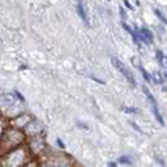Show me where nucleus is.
Segmentation results:
<instances>
[{"label":"nucleus","instance_id":"nucleus-5","mask_svg":"<svg viewBox=\"0 0 167 167\" xmlns=\"http://www.w3.org/2000/svg\"><path fill=\"white\" fill-rule=\"evenodd\" d=\"M15 103V97L12 94H2L0 95V107H9Z\"/></svg>","mask_w":167,"mask_h":167},{"label":"nucleus","instance_id":"nucleus-16","mask_svg":"<svg viewBox=\"0 0 167 167\" xmlns=\"http://www.w3.org/2000/svg\"><path fill=\"white\" fill-rule=\"evenodd\" d=\"M15 94H17V97H18V98H20L21 101H24V97H22V95H21V94H20V93H18V91H16Z\"/></svg>","mask_w":167,"mask_h":167},{"label":"nucleus","instance_id":"nucleus-13","mask_svg":"<svg viewBox=\"0 0 167 167\" xmlns=\"http://www.w3.org/2000/svg\"><path fill=\"white\" fill-rule=\"evenodd\" d=\"M131 125H132V127H133L134 129H137V131H138V132H140V133H142V131H141V129H140V128H138V127H137V125H136V124H134V123H132V122H131Z\"/></svg>","mask_w":167,"mask_h":167},{"label":"nucleus","instance_id":"nucleus-4","mask_svg":"<svg viewBox=\"0 0 167 167\" xmlns=\"http://www.w3.org/2000/svg\"><path fill=\"white\" fill-rule=\"evenodd\" d=\"M136 31H137L136 37L138 41H142V42H145V43H151L153 42V34L149 29H146V27L138 29V27H136Z\"/></svg>","mask_w":167,"mask_h":167},{"label":"nucleus","instance_id":"nucleus-12","mask_svg":"<svg viewBox=\"0 0 167 167\" xmlns=\"http://www.w3.org/2000/svg\"><path fill=\"white\" fill-rule=\"evenodd\" d=\"M120 15H122L123 21H125V18H127V15H125V12H124V8H123V7H120Z\"/></svg>","mask_w":167,"mask_h":167},{"label":"nucleus","instance_id":"nucleus-7","mask_svg":"<svg viewBox=\"0 0 167 167\" xmlns=\"http://www.w3.org/2000/svg\"><path fill=\"white\" fill-rule=\"evenodd\" d=\"M157 58H158L161 66H163L165 63H163V54H162V51H157Z\"/></svg>","mask_w":167,"mask_h":167},{"label":"nucleus","instance_id":"nucleus-15","mask_svg":"<svg viewBox=\"0 0 167 167\" xmlns=\"http://www.w3.org/2000/svg\"><path fill=\"white\" fill-rule=\"evenodd\" d=\"M124 4H125V5H127L129 9H132V5H131V4H129V2H128V0H124Z\"/></svg>","mask_w":167,"mask_h":167},{"label":"nucleus","instance_id":"nucleus-8","mask_svg":"<svg viewBox=\"0 0 167 167\" xmlns=\"http://www.w3.org/2000/svg\"><path fill=\"white\" fill-rule=\"evenodd\" d=\"M140 71L142 72V76H144V78H145V80H146V81H150V76H149V75H147V72H146V71H145V69H144V68H142L141 66H140Z\"/></svg>","mask_w":167,"mask_h":167},{"label":"nucleus","instance_id":"nucleus-14","mask_svg":"<svg viewBox=\"0 0 167 167\" xmlns=\"http://www.w3.org/2000/svg\"><path fill=\"white\" fill-rule=\"evenodd\" d=\"M58 145L60 146V147H66V145H64V142H62V140H59V138H58Z\"/></svg>","mask_w":167,"mask_h":167},{"label":"nucleus","instance_id":"nucleus-9","mask_svg":"<svg viewBox=\"0 0 167 167\" xmlns=\"http://www.w3.org/2000/svg\"><path fill=\"white\" fill-rule=\"evenodd\" d=\"M119 161L122 162V163H125V165H132V161H131V159H128L127 157H122V158H120Z\"/></svg>","mask_w":167,"mask_h":167},{"label":"nucleus","instance_id":"nucleus-11","mask_svg":"<svg viewBox=\"0 0 167 167\" xmlns=\"http://www.w3.org/2000/svg\"><path fill=\"white\" fill-rule=\"evenodd\" d=\"M123 110L125 111V112H133V114H136V112H137V110H136V108H129V107H124Z\"/></svg>","mask_w":167,"mask_h":167},{"label":"nucleus","instance_id":"nucleus-10","mask_svg":"<svg viewBox=\"0 0 167 167\" xmlns=\"http://www.w3.org/2000/svg\"><path fill=\"white\" fill-rule=\"evenodd\" d=\"M154 12H155V15H157V16H158V17L161 18V21H162V22H166V18H165V16L162 15V13L158 11V9H154Z\"/></svg>","mask_w":167,"mask_h":167},{"label":"nucleus","instance_id":"nucleus-6","mask_svg":"<svg viewBox=\"0 0 167 167\" xmlns=\"http://www.w3.org/2000/svg\"><path fill=\"white\" fill-rule=\"evenodd\" d=\"M77 13H78V16L81 17V20L85 22V25H86V26H90L89 16H87V13H86V11H85V7L82 5L81 2H78V4H77Z\"/></svg>","mask_w":167,"mask_h":167},{"label":"nucleus","instance_id":"nucleus-1","mask_svg":"<svg viewBox=\"0 0 167 167\" xmlns=\"http://www.w3.org/2000/svg\"><path fill=\"white\" fill-rule=\"evenodd\" d=\"M24 138V134L17 129H9V131L4 134V137L2 138L0 142V149H5V150H11L13 146H16L17 144H20Z\"/></svg>","mask_w":167,"mask_h":167},{"label":"nucleus","instance_id":"nucleus-3","mask_svg":"<svg viewBox=\"0 0 167 167\" xmlns=\"http://www.w3.org/2000/svg\"><path fill=\"white\" fill-rule=\"evenodd\" d=\"M142 90H144V93H145V94H146V98L149 99V102H150V105H151V108H153V112H154V116H155V119L158 120L161 125H165V122H163V119H162V115H161L159 110H158V103H157L155 98H154V97H153V94L150 93V90L147 89L146 86H144V87H142Z\"/></svg>","mask_w":167,"mask_h":167},{"label":"nucleus","instance_id":"nucleus-2","mask_svg":"<svg viewBox=\"0 0 167 167\" xmlns=\"http://www.w3.org/2000/svg\"><path fill=\"white\" fill-rule=\"evenodd\" d=\"M111 62H112V66L118 69V71L122 73V75L125 77V80H127L129 84H131L132 86H136V80H134V77H133V73L129 71V69L125 67V64L124 63H122L120 60L118 59V58H111Z\"/></svg>","mask_w":167,"mask_h":167}]
</instances>
